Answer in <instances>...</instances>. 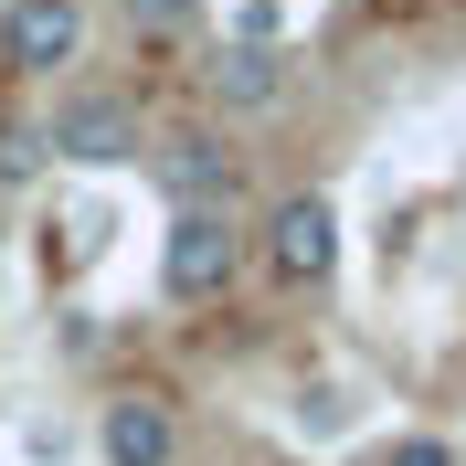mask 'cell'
I'll use <instances>...</instances> for the list:
<instances>
[{"instance_id": "10", "label": "cell", "mask_w": 466, "mask_h": 466, "mask_svg": "<svg viewBox=\"0 0 466 466\" xmlns=\"http://www.w3.org/2000/svg\"><path fill=\"white\" fill-rule=\"evenodd\" d=\"M381 466H456V445L445 435H403V445H381Z\"/></svg>"}, {"instance_id": "6", "label": "cell", "mask_w": 466, "mask_h": 466, "mask_svg": "<svg viewBox=\"0 0 466 466\" xmlns=\"http://www.w3.org/2000/svg\"><path fill=\"white\" fill-rule=\"evenodd\" d=\"M148 170H159V191H170V212H180V202H233L244 159H233L212 127H180V138H159V159H148Z\"/></svg>"}, {"instance_id": "3", "label": "cell", "mask_w": 466, "mask_h": 466, "mask_svg": "<svg viewBox=\"0 0 466 466\" xmlns=\"http://www.w3.org/2000/svg\"><path fill=\"white\" fill-rule=\"evenodd\" d=\"M255 255H265V276L297 287V297L329 287V276H339V212H329L319 191H287V202L255 223Z\"/></svg>"}, {"instance_id": "1", "label": "cell", "mask_w": 466, "mask_h": 466, "mask_svg": "<svg viewBox=\"0 0 466 466\" xmlns=\"http://www.w3.org/2000/svg\"><path fill=\"white\" fill-rule=\"evenodd\" d=\"M244 255H255V233L233 223V202H180L170 233H159V287L180 308H212V297H233Z\"/></svg>"}, {"instance_id": "8", "label": "cell", "mask_w": 466, "mask_h": 466, "mask_svg": "<svg viewBox=\"0 0 466 466\" xmlns=\"http://www.w3.org/2000/svg\"><path fill=\"white\" fill-rule=\"evenodd\" d=\"M116 22L138 32V43H180V32L202 22V0H116Z\"/></svg>"}, {"instance_id": "9", "label": "cell", "mask_w": 466, "mask_h": 466, "mask_svg": "<svg viewBox=\"0 0 466 466\" xmlns=\"http://www.w3.org/2000/svg\"><path fill=\"white\" fill-rule=\"evenodd\" d=\"M43 170V127H0V180H32Z\"/></svg>"}, {"instance_id": "7", "label": "cell", "mask_w": 466, "mask_h": 466, "mask_svg": "<svg viewBox=\"0 0 466 466\" xmlns=\"http://www.w3.org/2000/svg\"><path fill=\"white\" fill-rule=\"evenodd\" d=\"M202 86H212L223 116H265L287 96V54H276V43H223V54L202 64Z\"/></svg>"}, {"instance_id": "4", "label": "cell", "mask_w": 466, "mask_h": 466, "mask_svg": "<svg viewBox=\"0 0 466 466\" xmlns=\"http://www.w3.org/2000/svg\"><path fill=\"white\" fill-rule=\"evenodd\" d=\"M0 64L32 75V86L86 64V0H0Z\"/></svg>"}, {"instance_id": "5", "label": "cell", "mask_w": 466, "mask_h": 466, "mask_svg": "<svg viewBox=\"0 0 466 466\" xmlns=\"http://www.w3.org/2000/svg\"><path fill=\"white\" fill-rule=\"evenodd\" d=\"M96 456H106V466H180V413H170V392H116L106 424H96Z\"/></svg>"}, {"instance_id": "2", "label": "cell", "mask_w": 466, "mask_h": 466, "mask_svg": "<svg viewBox=\"0 0 466 466\" xmlns=\"http://www.w3.org/2000/svg\"><path fill=\"white\" fill-rule=\"evenodd\" d=\"M43 159H75V170L138 159V106H127L116 86H64L54 116H43Z\"/></svg>"}]
</instances>
